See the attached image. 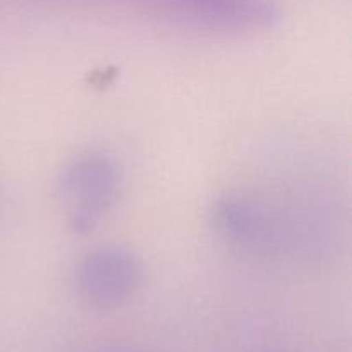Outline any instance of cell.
I'll list each match as a JSON object with an SVG mask.
<instances>
[{"label":"cell","instance_id":"obj_1","mask_svg":"<svg viewBox=\"0 0 352 352\" xmlns=\"http://www.w3.org/2000/svg\"><path fill=\"white\" fill-rule=\"evenodd\" d=\"M60 192L69 205L72 230L95 229L119 196L122 174L119 164L103 151H85L72 158L60 174Z\"/></svg>","mask_w":352,"mask_h":352},{"label":"cell","instance_id":"obj_2","mask_svg":"<svg viewBox=\"0 0 352 352\" xmlns=\"http://www.w3.org/2000/svg\"><path fill=\"white\" fill-rule=\"evenodd\" d=\"M141 280L138 258L122 246H102L89 251L78 265L79 296L96 309H113L136 292Z\"/></svg>","mask_w":352,"mask_h":352},{"label":"cell","instance_id":"obj_3","mask_svg":"<svg viewBox=\"0 0 352 352\" xmlns=\"http://www.w3.org/2000/svg\"><path fill=\"white\" fill-rule=\"evenodd\" d=\"M212 223L226 243L246 251L270 250L278 232L270 210L241 195L219 199L213 205Z\"/></svg>","mask_w":352,"mask_h":352}]
</instances>
